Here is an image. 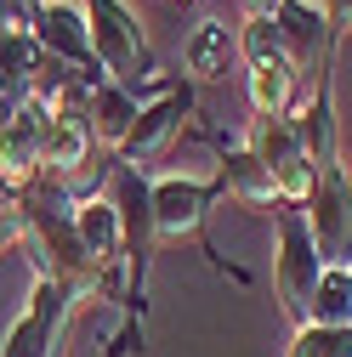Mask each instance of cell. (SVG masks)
<instances>
[{
    "instance_id": "obj_1",
    "label": "cell",
    "mask_w": 352,
    "mask_h": 357,
    "mask_svg": "<svg viewBox=\"0 0 352 357\" xmlns=\"http://www.w3.org/2000/svg\"><path fill=\"white\" fill-rule=\"evenodd\" d=\"M85 23H91V46L108 79L119 85H154V57H148V34L137 23V12L119 0H85Z\"/></svg>"
},
{
    "instance_id": "obj_2",
    "label": "cell",
    "mask_w": 352,
    "mask_h": 357,
    "mask_svg": "<svg viewBox=\"0 0 352 357\" xmlns=\"http://www.w3.org/2000/svg\"><path fill=\"white\" fill-rule=\"evenodd\" d=\"M273 221H279V261H273V284H279V301L295 318V329L307 324V306H313V289L324 278V255L313 244V227H307V210L301 204H273Z\"/></svg>"
},
{
    "instance_id": "obj_3",
    "label": "cell",
    "mask_w": 352,
    "mask_h": 357,
    "mask_svg": "<svg viewBox=\"0 0 352 357\" xmlns=\"http://www.w3.org/2000/svg\"><path fill=\"white\" fill-rule=\"evenodd\" d=\"M273 17V34L295 68V79H330V52H335V23L324 0H261Z\"/></svg>"
},
{
    "instance_id": "obj_4",
    "label": "cell",
    "mask_w": 352,
    "mask_h": 357,
    "mask_svg": "<svg viewBox=\"0 0 352 357\" xmlns=\"http://www.w3.org/2000/svg\"><path fill=\"white\" fill-rule=\"evenodd\" d=\"M244 148H250L261 165H267L273 188H279V204H307V199H313L318 170H313V159L301 153V142H295L290 119H250Z\"/></svg>"
},
{
    "instance_id": "obj_5",
    "label": "cell",
    "mask_w": 352,
    "mask_h": 357,
    "mask_svg": "<svg viewBox=\"0 0 352 357\" xmlns=\"http://www.w3.org/2000/svg\"><path fill=\"white\" fill-rule=\"evenodd\" d=\"M301 210H307V227H313L324 266H352V176L341 159L330 170H318V188Z\"/></svg>"
},
{
    "instance_id": "obj_6",
    "label": "cell",
    "mask_w": 352,
    "mask_h": 357,
    "mask_svg": "<svg viewBox=\"0 0 352 357\" xmlns=\"http://www.w3.org/2000/svg\"><path fill=\"white\" fill-rule=\"evenodd\" d=\"M34 40L40 52L57 57L63 68H74L80 79H108L103 63H97V46H91V23H85V6H74V0H40L34 6Z\"/></svg>"
},
{
    "instance_id": "obj_7",
    "label": "cell",
    "mask_w": 352,
    "mask_h": 357,
    "mask_svg": "<svg viewBox=\"0 0 352 357\" xmlns=\"http://www.w3.org/2000/svg\"><path fill=\"white\" fill-rule=\"evenodd\" d=\"M68 306H74V289L40 273V284H34L29 306H23L17 329L6 335V351L0 357H57L63 329H68Z\"/></svg>"
},
{
    "instance_id": "obj_8",
    "label": "cell",
    "mask_w": 352,
    "mask_h": 357,
    "mask_svg": "<svg viewBox=\"0 0 352 357\" xmlns=\"http://www.w3.org/2000/svg\"><path fill=\"white\" fill-rule=\"evenodd\" d=\"M188 119H193V91H188V85H182V91H176V85H165L154 102L137 108V125H131V137H125L119 159H125V165H148V159H159L176 137H182Z\"/></svg>"
},
{
    "instance_id": "obj_9",
    "label": "cell",
    "mask_w": 352,
    "mask_h": 357,
    "mask_svg": "<svg viewBox=\"0 0 352 357\" xmlns=\"http://www.w3.org/2000/svg\"><path fill=\"white\" fill-rule=\"evenodd\" d=\"M210 193H216V182L159 176V182H154V238H199L205 233Z\"/></svg>"
},
{
    "instance_id": "obj_10",
    "label": "cell",
    "mask_w": 352,
    "mask_h": 357,
    "mask_svg": "<svg viewBox=\"0 0 352 357\" xmlns=\"http://www.w3.org/2000/svg\"><path fill=\"white\" fill-rule=\"evenodd\" d=\"M216 142H222V137H216ZM216 188H222L228 199H239L244 210H273V204H279V188H273L267 165H261L244 142H222V170H216Z\"/></svg>"
},
{
    "instance_id": "obj_11",
    "label": "cell",
    "mask_w": 352,
    "mask_h": 357,
    "mask_svg": "<svg viewBox=\"0 0 352 357\" xmlns=\"http://www.w3.org/2000/svg\"><path fill=\"white\" fill-rule=\"evenodd\" d=\"M40 125H46V114L23 108L6 125V137H0V188H6V193H23L40 176Z\"/></svg>"
},
{
    "instance_id": "obj_12",
    "label": "cell",
    "mask_w": 352,
    "mask_h": 357,
    "mask_svg": "<svg viewBox=\"0 0 352 357\" xmlns=\"http://www.w3.org/2000/svg\"><path fill=\"white\" fill-rule=\"evenodd\" d=\"M233 57H239V34L228 23H216V17L193 23V34L182 40V68H188L193 85H216V79L228 74Z\"/></svg>"
},
{
    "instance_id": "obj_13",
    "label": "cell",
    "mask_w": 352,
    "mask_h": 357,
    "mask_svg": "<svg viewBox=\"0 0 352 357\" xmlns=\"http://www.w3.org/2000/svg\"><path fill=\"white\" fill-rule=\"evenodd\" d=\"M244 97H250L256 119H290V108H295V68H290V57L244 63Z\"/></svg>"
},
{
    "instance_id": "obj_14",
    "label": "cell",
    "mask_w": 352,
    "mask_h": 357,
    "mask_svg": "<svg viewBox=\"0 0 352 357\" xmlns=\"http://www.w3.org/2000/svg\"><path fill=\"white\" fill-rule=\"evenodd\" d=\"M91 159V119L57 114L40 125V176H68Z\"/></svg>"
},
{
    "instance_id": "obj_15",
    "label": "cell",
    "mask_w": 352,
    "mask_h": 357,
    "mask_svg": "<svg viewBox=\"0 0 352 357\" xmlns=\"http://www.w3.org/2000/svg\"><path fill=\"white\" fill-rule=\"evenodd\" d=\"M137 91L131 85H119V79H103V85H91V142L97 148H125V137H131V125H137Z\"/></svg>"
},
{
    "instance_id": "obj_16",
    "label": "cell",
    "mask_w": 352,
    "mask_h": 357,
    "mask_svg": "<svg viewBox=\"0 0 352 357\" xmlns=\"http://www.w3.org/2000/svg\"><path fill=\"white\" fill-rule=\"evenodd\" d=\"M290 130H295L301 153L313 159V170H330L335 165V97H330V79H318V91L295 108Z\"/></svg>"
},
{
    "instance_id": "obj_17",
    "label": "cell",
    "mask_w": 352,
    "mask_h": 357,
    "mask_svg": "<svg viewBox=\"0 0 352 357\" xmlns=\"http://www.w3.org/2000/svg\"><path fill=\"white\" fill-rule=\"evenodd\" d=\"M40 68H46V52H40L34 34H0V97H12V102L29 108Z\"/></svg>"
},
{
    "instance_id": "obj_18",
    "label": "cell",
    "mask_w": 352,
    "mask_h": 357,
    "mask_svg": "<svg viewBox=\"0 0 352 357\" xmlns=\"http://www.w3.org/2000/svg\"><path fill=\"white\" fill-rule=\"evenodd\" d=\"M307 324L318 329H352V266H324V278L313 289Z\"/></svg>"
},
{
    "instance_id": "obj_19",
    "label": "cell",
    "mask_w": 352,
    "mask_h": 357,
    "mask_svg": "<svg viewBox=\"0 0 352 357\" xmlns=\"http://www.w3.org/2000/svg\"><path fill=\"white\" fill-rule=\"evenodd\" d=\"M290 357H352V329H318V324H301Z\"/></svg>"
},
{
    "instance_id": "obj_20",
    "label": "cell",
    "mask_w": 352,
    "mask_h": 357,
    "mask_svg": "<svg viewBox=\"0 0 352 357\" xmlns=\"http://www.w3.org/2000/svg\"><path fill=\"white\" fill-rule=\"evenodd\" d=\"M324 12H330V23H335V34L352 29V0H324Z\"/></svg>"
},
{
    "instance_id": "obj_21",
    "label": "cell",
    "mask_w": 352,
    "mask_h": 357,
    "mask_svg": "<svg viewBox=\"0 0 352 357\" xmlns=\"http://www.w3.org/2000/svg\"><path fill=\"white\" fill-rule=\"evenodd\" d=\"M23 114V102H12V97H0V137H6V125Z\"/></svg>"
}]
</instances>
